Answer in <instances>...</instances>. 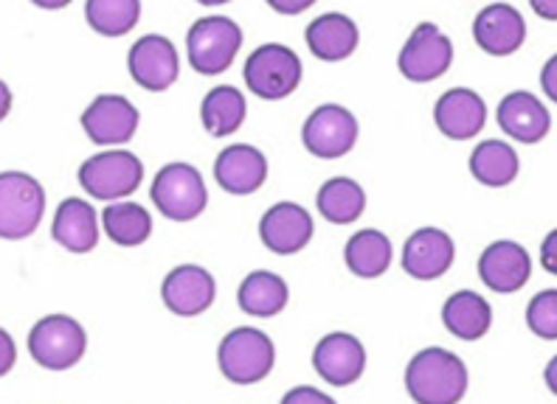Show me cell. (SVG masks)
<instances>
[{"mask_svg": "<svg viewBox=\"0 0 557 404\" xmlns=\"http://www.w3.org/2000/svg\"><path fill=\"white\" fill-rule=\"evenodd\" d=\"M518 163L516 149L504 141H484L473 149L470 155V172L479 182L490 186V189H502V186H510L516 180Z\"/></svg>", "mask_w": 557, "mask_h": 404, "instance_id": "27", "label": "cell"}, {"mask_svg": "<svg viewBox=\"0 0 557 404\" xmlns=\"http://www.w3.org/2000/svg\"><path fill=\"white\" fill-rule=\"evenodd\" d=\"M456 248L445 230L440 228H422L408 236L406 248H403V269L411 278L420 281H434L445 276L454 264Z\"/></svg>", "mask_w": 557, "mask_h": 404, "instance_id": "17", "label": "cell"}, {"mask_svg": "<svg viewBox=\"0 0 557 404\" xmlns=\"http://www.w3.org/2000/svg\"><path fill=\"white\" fill-rule=\"evenodd\" d=\"M85 17L102 37H122L136 28L141 17V0H88Z\"/></svg>", "mask_w": 557, "mask_h": 404, "instance_id": "31", "label": "cell"}, {"mask_svg": "<svg viewBox=\"0 0 557 404\" xmlns=\"http://www.w3.org/2000/svg\"><path fill=\"white\" fill-rule=\"evenodd\" d=\"M544 379H546V388H549V391L557 396V357H552V363L546 365Z\"/></svg>", "mask_w": 557, "mask_h": 404, "instance_id": "39", "label": "cell"}, {"mask_svg": "<svg viewBox=\"0 0 557 404\" xmlns=\"http://www.w3.org/2000/svg\"><path fill=\"white\" fill-rule=\"evenodd\" d=\"M102 225L119 248H138L152 233L150 211L138 202H110L102 211Z\"/></svg>", "mask_w": 557, "mask_h": 404, "instance_id": "26", "label": "cell"}, {"mask_svg": "<svg viewBox=\"0 0 557 404\" xmlns=\"http://www.w3.org/2000/svg\"><path fill=\"white\" fill-rule=\"evenodd\" d=\"M51 236L71 253H90L99 244V216L90 202L69 197L60 202Z\"/></svg>", "mask_w": 557, "mask_h": 404, "instance_id": "22", "label": "cell"}, {"mask_svg": "<svg viewBox=\"0 0 557 404\" xmlns=\"http://www.w3.org/2000/svg\"><path fill=\"white\" fill-rule=\"evenodd\" d=\"M214 295H218V283H214L209 269L198 267V264L175 267L170 276L163 278V303H166V310L181 317L203 315L214 303Z\"/></svg>", "mask_w": 557, "mask_h": 404, "instance_id": "12", "label": "cell"}, {"mask_svg": "<svg viewBox=\"0 0 557 404\" xmlns=\"http://www.w3.org/2000/svg\"><path fill=\"white\" fill-rule=\"evenodd\" d=\"M239 310L251 317H273L287 306V283L282 276L257 269L239 287Z\"/></svg>", "mask_w": 557, "mask_h": 404, "instance_id": "25", "label": "cell"}, {"mask_svg": "<svg viewBox=\"0 0 557 404\" xmlns=\"http://www.w3.org/2000/svg\"><path fill=\"white\" fill-rule=\"evenodd\" d=\"M82 127L90 141L102 143V147L127 143L138 129V110L124 96H99L82 113Z\"/></svg>", "mask_w": 557, "mask_h": 404, "instance_id": "11", "label": "cell"}, {"mask_svg": "<svg viewBox=\"0 0 557 404\" xmlns=\"http://www.w3.org/2000/svg\"><path fill=\"white\" fill-rule=\"evenodd\" d=\"M127 65L133 79L152 93L170 90L177 79V51L161 34H147L129 48Z\"/></svg>", "mask_w": 557, "mask_h": 404, "instance_id": "13", "label": "cell"}, {"mask_svg": "<svg viewBox=\"0 0 557 404\" xmlns=\"http://www.w3.org/2000/svg\"><path fill=\"white\" fill-rule=\"evenodd\" d=\"M0 345H3V363H0V370H3V374H9V368L14 365V343L7 331H0Z\"/></svg>", "mask_w": 557, "mask_h": 404, "instance_id": "38", "label": "cell"}, {"mask_svg": "<svg viewBox=\"0 0 557 404\" xmlns=\"http://www.w3.org/2000/svg\"><path fill=\"white\" fill-rule=\"evenodd\" d=\"M344 258L358 278H377L392 264V242L381 230H358L347 242Z\"/></svg>", "mask_w": 557, "mask_h": 404, "instance_id": "28", "label": "cell"}, {"mask_svg": "<svg viewBox=\"0 0 557 404\" xmlns=\"http://www.w3.org/2000/svg\"><path fill=\"white\" fill-rule=\"evenodd\" d=\"M313 365L321 379H326L335 388H344V384H352L360 379V374L367 368V351H363L358 337L347 334V331H335L315 345Z\"/></svg>", "mask_w": 557, "mask_h": 404, "instance_id": "16", "label": "cell"}, {"mask_svg": "<svg viewBox=\"0 0 557 404\" xmlns=\"http://www.w3.org/2000/svg\"><path fill=\"white\" fill-rule=\"evenodd\" d=\"M243 31L228 17H200L186 34V51L191 67L203 76L223 74L237 60Z\"/></svg>", "mask_w": 557, "mask_h": 404, "instance_id": "5", "label": "cell"}, {"mask_svg": "<svg viewBox=\"0 0 557 404\" xmlns=\"http://www.w3.org/2000/svg\"><path fill=\"white\" fill-rule=\"evenodd\" d=\"M307 46L324 62L347 60L358 48V26L352 23V17L341 12L321 14L307 26Z\"/></svg>", "mask_w": 557, "mask_h": 404, "instance_id": "23", "label": "cell"}, {"mask_svg": "<svg viewBox=\"0 0 557 404\" xmlns=\"http://www.w3.org/2000/svg\"><path fill=\"white\" fill-rule=\"evenodd\" d=\"M473 37H476L479 48L493 56L516 54L518 48L527 40V23H523L521 12L510 3H493V7L482 9L473 23Z\"/></svg>", "mask_w": 557, "mask_h": 404, "instance_id": "19", "label": "cell"}, {"mask_svg": "<svg viewBox=\"0 0 557 404\" xmlns=\"http://www.w3.org/2000/svg\"><path fill=\"white\" fill-rule=\"evenodd\" d=\"M434 122L442 135H448L450 141H468L479 135L487 124V108L476 90L454 88L442 93L434 108Z\"/></svg>", "mask_w": 557, "mask_h": 404, "instance_id": "18", "label": "cell"}, {"mask_svg": "<svg viewBox=\"0 0 557 404\" xmlns=\"http://www.w3.org/2000/svg\"><path fill=\"white\" fill-rule=\"evenodd\" d=\"M268 161L251 143H234L223 149L214 161V180L223 186L228 194H253L265 182Z\"/></svg>", "mask_w": 557, "mask_h": 404, "instance_id": "20", "label": "cell"}, {"mask_svg": "<svg viewBox=\"0 0 557 404\" xmlns=\"http://www.w3.org/2000/svg\"><path fill=\"white\" fill-rule=\"evenodd\" d=\"M220 370L223 377L234 384H253L265 379L276 359L273 340L265 331L251 329V326H239L228 331L220 343Z\"/></svg>", "mask_w": 557, "mask_h": 404, "instance_id": "2", "label": "cell"}, {"mask_svg": "<svg viewBox=\"0 0 557 404\" xmlns=\"http://www.w3.org/2000/svg\"><path fill=\"white\" fill-rule=\"evenodd\" d=\"M498 124L516 141L537 143L549 135L552 115L537 96L527 93V90H516L498 104Z\"/></svg>", "mask_w": 557, "mask_h": 404, "instance_id": "21", "label": "cell"}, {"mask_svg": "<svg viewBox=\"0 0 557 404\" xmlns=\"http://www.w3.org/2000/svg\"><path fill=\"white\" fill-rule=\"evenodd\" d=\"M301 141L310 155L321 157V161H335V157L347 155L358 141V122L347 108L324 104V108L313 110L305 122Z\"/></svg>", "mask_w": 557, "mask_h": 404, "instance_id": "9", "label": "cell"}, {"mask_svg": "<svg viewBox=\"0 0 557 404\" xmlns=\"http://www.w3.org/2000/svg\"><path fill=\"white\" fill-rule=\"evenodd\" d=\"M35 7L40 9H65L71 3V0H32Z\"/></svg>", "mask_w": 557, "mask_h": 404, "instance_id": "40", "label": "cell"}, {"mask_svg": "<svg viewBox=\"0 0 557 404\" xmlns=\"http://www.w3.org/2000/svg\"><path fill=\"white\" fill-rule=\"evenodd\" d=\"M144 166L133 152L110 149L79 166V186L96 200H122L141 186Z\"/></svg>", "mask_w": 557, "mask_h": 404, "instance_id": "7", "label": "cell"}, {"mask_svg": "<svg viewBox=\"0 0 557 404\" xmlns=\"http://www.w3.org/2000/svg\"><path fill=\"white\" fill-rule=\"evenodd\" d=\"M541 88H544V93L557 104V54L552 56L544 65V71H541Z\"/></svg>", "mask_w": 557, "mask_h": 404, "instance_id": "35", "label": "cell"}, {"mask_svg": "<svg viewBox=\"0 0 557 404\" xmlns=\"http://www.w3.org/2000/svg\"><path fill=\"white\" fill-rule=\"evenodd\" d=\"M198 3H203V7H223L228 0H198Z\"/></svg>", "mask_w": 557, "mask_h": 404, "instance_id": "41", "label": "cell"}, {"mask_svg": "<svg viewBox=\"0 0 557 404\" xmlns=\"http://www.w3.org/2000/svg\"><path fill=\"white\" fill-rule=\"evenodd\" d=\"M442 324L459 340H479L493 324V310L479 292H454L442 306Z\"/></svg>", "mask_w": 557, "mask_h": 404, "instance_id": "24", "label": "cell"}, {"mask_svg": "<svg viewBox=\"0 0 557 404\" xmlns=\"http://www.w3.org/2000/svg\"><path fill=\"white\" fill-rule=\"evenodd\" d=\"M150 197L156 202V209L166 219H175V223H189V219L200 216L206 202H209L203 177L189 163L163 166L156 175V180H152Z\"/></svg>", "mask_w": 557, "mask_h": 404, "instance_id": "4", "label": "cell"}, {"mask_svg": "<svg viewBox=\"0 0 557 404\" xmlns=\"http://www.w3.org/2000/svg\"><path fill=\"white\" fill-rule=\"evenodd\" d=\"M259 236H262L268 250H273L278 256H293L313 239V216L296 202H278L262 216Z\"/></svg>", "mask_w": 557, "mask_h": 404, "instance_id": "15", "label": "cell"}, {"mask_svg": "<svg viewBox=\"0 0 557 404\" xmlns=\"http://www.w3.org/2000/svg\"><path fill=\"white\" fill-rule=\"evenodd\" d=\"M88 337L85 329L69 315H48L37 320L28 334V351L32 357L48 370L74 368L85 354Z\"/></svg>", "mask_w": 557, "mask_h": 404, "instance_id": "8", "label": "cell"}, {"mask_svg": "<svg viewBox=\"0 0 557 404\" xmlns=\"http://www.w3.org/2000/svg\"><path fill=\"white\" fill-rule=\"evenodd\" d=\"M301 81V60L296 51L278 42L259 46L245 62V85L259 99L276 101L290 96Z\"/></svg>", "mask_w": 557, "mask_h": 404, "instance_id": "6", "label": "cell"}, {"mask_svg": "<svg viewBox=\"0 0 557 404\" xmlns=\"http://www.w3.org/2000/svg\"><path fill=\"white\" fill-rule=\"evenodd\" d=\"M532 258L518 242H493L479 258V278L498 295H512L530 281Z\"/></svg>", "mask_w": 557, "mask_h": 404, "instance_id": "14", "label": "cell"}, {"mask_svg": "<svg viewBox=\"0 0 557 404\" xmlns=\"http://www.w3.org/2000/svg\"><path fill=\"white\" fill-rule=\"evenodd\" d=\"M527 326L541 340H557V290L537 292L527 306Z\"/></svg>", "mask_w": 557, "mask_h": 404, "instance_id": "32", "label": "cell"}, {"mask_svg": "<svg viewBox=\"0 0 557 404\" xmlns=\"http://www.w3.org/2000/svg\"><path fill=\"white\" fill-rule=\"evenodd\" d=\"M541 264H544L546 273L557 276V230H552L541 244Z\"/></svg>", "mask_w": 557, "mask_h": 404, "instance_id": "34", "label": "cell"}, {"mask_svg": "<svg viewBox=\"0 0 557 404\" xmlns=\"http://www.w3.org/2000/svg\"><path fill=\"white\" fill-rule=\"evenodd\" d=\"M282 404H335L333 399L321 393L319 388H310V384H301V388H293L282 396Z\"/></svg>", "mask_w": 557, "mask_h": 404, "instance_id": "33", "label": "cell"}, {"mask_svg": "<svg viewBox=\"0 0 557 404\" xmlns=\"http://www.w3.org/2000/svg\"><path fill=\"white\" fill-rule=\"evenodd\" d=\"M367 209V194L349 177H333L319 189V211L326 223L349 225Z\"/></svg>", "mask_w": 557, "mask_h": 404, "instance_id": "29", "label": "cell"}, {"mask_svg": "<svg viewBox=\"0 0 557 404\" xmlns=\"http://www.w3.org/2000/svg\"><path fill=\"white\" fill-rule=\"evenodd\" d=\"M406 388L417 404H459L468 391V368L454 351L425 349L408 363Z\"/></svg>", "mask_w": 557, "mask_h": 404, "instance_id": "1", "label": "cell"}, {"mask_svg": "<svg viewBox=\"0 0 557 404\" xmlns=\"http://www.w3.org/2000/svg\"><path fill=\"white\" fill-rule=\"evenodd\" d=\"M315 0H268V7L278 14H301L313 7Z\"/></svg>", "mask_w": 557, "mask_h": 404, "instance_id": "36", "label": "cell"}, {"mask_svg": "<svg viewBox=\"0 0 557 404\" xmlns=\"http://www.w3.org/2000/svg\"><path fill=\"white\" fill-rule=\"evenodd\" d=\"M454 62V46L434 23H420V26L411 31L408 42L400 51V74L411 81H434L440 79L445 71Z\"/></svg>", "mask_w": 557, "mask_h": 404, "instance_id": "10", "label": "cell"}, {"mask_svg": "<svg viewBox=\"0 0 557 404\" xmlns=\"http://www.w3.org/2000/svg\"><path fill=\"white\" fill-rule=\"evenodd\" d=\"M532 12L544 21H557V0H530Z\"/></svg>", "mask_w": 557, "mask_h": 404, "instance_id": "37", "label": "cell"}, {"mask_svg": "<svg viewBox=\"0 0 557 404\" xmlns=\"http://www.w3.org/2000/svg\"><path fill=\"white\" fill-rule=\"evenodd\" d=\"M46 211V191L35 177L23 172L0 175V236L26 239L37 230Z\"/></svg>", "mask_w": 557, "mask_h": 404, "instance_id": "3", "label": "cell"}, {"mask_svg": "<svg viewBox=\"0 0 557 404\" xmlns=\"http://www.w3.org/2000/svg\"><path fill=\"white\" fill-rule=\"evenodd\" d=\"M200 115H203V127L214 138L234 135L245 122V96L228 85L214 88L200 104Z\"/></svg>", "mask_w": 557, "mask_h": 404, "instance_id": "30", "label": "cell"}]
</instances>
